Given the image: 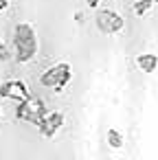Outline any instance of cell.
<instances>
[{"label": "cell", "mask_w": 158, "mask_h": 160, "mask_svg": "<svg viewBox=\"0 0 158 160\" xmlns=\"http://www.w3.org/2000/svg\"><path fill=\"white\" fill-rule=\"evenodd\" d=\"M31 94L29 86L22 81V79H11V81H5L0 86V97L3 99H13V101H22Z\"/></svg>", "instance_id": "6"}, {"label": "cell", "mask_w": 158, "mask_h": 160, "mask_svg": "<svg viewBox=\"0 0 158 160\" xmlns=\"http://www.w3.org/2000/svg\"><path fill=\"white\" fill-rule=\"evenodd\" d=\"M46 108H44V101L42 99H35V97H27L22 101H18V108H16V118L24 121V123H31L35 125L42 116H44Z\"/></svg>", "instance_id": "4"}, {"label": "cell", "mask_w": 158, "mask_h": 160, "mask_svg": "<svg viewBox=\"0 0 158 160\" xmlns=\"http://www.w3.org/2000/svg\"><path fill=\"white\" fill-rule=\"evenodd\" d=\"M105 138H108V145H110L112 149H121V147L125 145V138H123V134H121L119 129H108Z\"/></svg>", "instance_id": "8"}, {"label": "cell", "mask_w": 158, "mask_h": 160, "mask_svg": "<svg viewBox=\"0 0 158 160\" xmlns=\"http://www.w3.org/2000/svg\"><path fill=\"white\" fill-rule=\"evenodd\" d=\"M151 7H154V0H136L132 9H134V13L140 18V16H145V13L151 9Z\"/></svg>", "instance_id": "9"}, {"label": "cell", "mask_w": 158, "mask_h": 160, "mask_svg": "<svg viewBox=\"0 0 158 160\" xmlns=\"http://www.w3.org/2000/svg\"><path fill=\"white\" fill-rule=\"evenodd\" d=\"M0 116H3V108H0Z\"/></svg>", "instance_id": "13"}, {"label": "cell", "mask_w": 158, "mask_h": 160, "mask_svg": "<svg viewBox=\"0 0 158 160\" xmlns=\"http://www.w3.org/2000/svg\"><path fill=\"white\" fill-rule=\"evenodd\" d=\"M35 125H38V129H40L42 136L53 138V136L59 132V127L64 125V114H62V112H44V116H42Z\"/></svg>", "instance_id": "5"}, {"label": "cell", "mask_w": 158, "mask_h": 160, "mask_svg": "<svg viewBox=\"0 0 158 160\" xmlns=\"http://www.w3.org/2000/svg\"><path fill=\"white\" fill-rule=\"evenodd\" d=\"M70 79H73V68H70V64L59 62V64H55V66H51V68H46V70L42 72L40 83H42L44 88L55 90V92H64V88L70 83Z\"/></svg>", "instance_id": "2"}, {"label": "cell", "mask_w": 158, "mask_h": 160, "mask_svg": "<svg viewBox=\"0 0 158 160\" xmlns=\"http://www.w3.org/2000/svg\"><path fill=\"white\" fill-rule=\"evenodd\" d=\"M9 57H11V55H9V48L5 46V42H3V40H0V62H7Z\"/></svg>", "instance_id": "10"}, {"label": "cell", "mask_w": 158, "mask_h": 160, "mask_svg": "<svg viewBox=\"0 0 158 160\" xmlns=\"http://www.w3.org/2000/svg\"><path fill=\"white\" fill-rule=\"evenodd\" d=\"M13 48H16V62L29 64L38 55V33L29 22H20L13 29Z\"/></svg>", "instance_id": "1"}, {"label": "cell", "mask_w": 158, "mask_h": 160, "mask_svg": "<svg viewBox=\"0 0 158 160\" xmlns=\"http://www.w3.org/2000/svg\"><path fill=\"white\" fill-rule=\"evenodd\" d=\"M86 5H88L90 9H94V7H99V5H101V0H86Z\"/></svg>", "instance_id": "11"}, {"label": "cell", "mask_w": 158, "mask_h": 160, "mask_svg": "<svg viewBox=\"0 0 158 160\" xmlns=\"http://www.w3.org/2000/svg\"><path fill=\"white\" fill-rule=\"evenodd\" d=\"M154 2H158V0H154Z\"/></svg>", "instance_id": "14"}, {"label": "cell", "mask_w": 158, "mask_h": 160, "mask_svg": "<svg viewBox=\"0 0 158 160\" xmlns=\"http://www.w3.org/2000/svg\"><path fill=\"white\" fill-rule=\"evenodd\" d=\"M136 66L143 72H156V68H158V55H154V53H140L136 57Z\"/></svg>", "instance_id": "7"}, {"label": "cell", "mask_w": 158, "mask_h": 160, "mask_svg": "<svg viewBox=\"0 0 158 160\" xmlns=\"http://www.w3.org/2000/svg\"><path fill=\"white\" fill-rule=\"evenodd\" d=\"M94 24H97V29H99L103 35H116V33L123 31L125 20H123V16H121L119 11H114V9H99L97 16H94Z\"/></svg>", "instance_id": "3"}, {"label": "cell", "mask_w": 158, "mask_h": 160, "mask_svg": "<svg viewBox=\"0 0 158 160\" xmlns=\"http://www.w3.org/2000/svg\"><path fill=\"white\" fill-rule=\"evenodd\" d=\"M9 9V0H0V13Z\"/></svg>", "instance_id": "12"}]
</instances>
